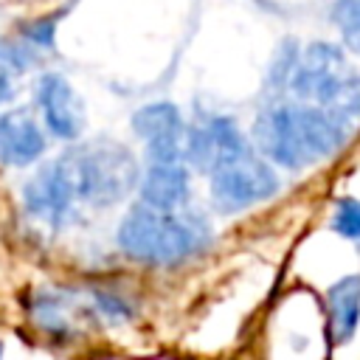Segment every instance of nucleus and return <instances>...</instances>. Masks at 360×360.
Returning <instances> with one entry per match:
<instances>
[{
    "label": "nucleus",
    "instance_id": "1",
    "mask_svg": "<svg viewBox=\"0 0 360 360\" xmlns=\"http://www.w3.org/2000/svg\"><path fill=\"white\" fill-rule=\"evenodd\" d=\"M352 135V124L312 101H270L253 121L256 149L284 169H307L335 155Z\"/></svg>",
    "mask_w": 360,
    "mask_h": 360
},
{
    "label": "nucleus",
    "instance_id": "2",
    "mask_svg": "<svg viewBox=\"0 0 360 360\" xmlns=\"http://www.w3.org/2000/svg\"><path fill=\"white\" fill-rule=\"evenodd\" d=\"M115 239L129 259L169 267L202 253L211 242V231L205 219L197 214H180L177 208L163 211L138 202L121 219Z\"/></svg>",
    "mask_w": 360,
    "mask_h": 360
},
{
    "label": "nucleus",
    "instance_id": "3",
    "mask_svg": "<svg viewBox=\"0 0 360 360\" xmlns=\"http://www.w3.org/2000/svg\"><path fill=\"white\" fill-rule=\"evenodd\" d=\"M79 202L112 205L124 200L138 183V163L132 152L115 141H93L62 155Z\"/></svg>",
    "mask_w": 360,
    "mask_h": 360
},
{
    "label": "nucleus",
    "instance_id": "4",
    "mask_svg": "<svg viewBox=\"0 0 360 360\" xmlns=\"http://www.w3.org/2000/svg\"><path fill=\"white\" fill-rule=\"evenodd\" d=\"M278 191V174L253 146L231 152L211 166V202L222 214H239L270 200Z\"/></svg>",
    "mask_w": 360,
    "mask_h": 360
},
{
    "label": "nucleus",
    "instance_id": "5",
    "mask_svg": "<svg viewBox=\"0 0 360 360\" xmlns=\"http://www.w3.org/2000/svg\"><path fill=\"white\" fill-rule=\"evenodd\" d=\"M354 70L349 68L343 51L332 42H309L295 53L292 70L287 76V87L295 98L312 101L326 107L332 96L340 90V84L352 76Z\"/></svg>",
    "mask_w": 360,
    "mask_h": 360
},
{
    "label": "nucleus",
    "instance_id": "6",
    "mask_svg": "<svg viewBox=\"0 0 360 360\" xmlns=\"http://www.w3.org/2000/svg\"><path fill=\"white\" fill-rule=\"evenodd\" d=\"M79 197L70 183V174L62 163V158L45 163L22 188V205L31 219H37L45 228H62L76 208Z\"/></svg>",
    "mask_w": 360,
    "mask_h": 360
},
{
    "label": "nucleus",
    "instance_id": "7",
    "mask_svg": "<svg viewBox=\"0 0 360 360\" xmlns=\"http://www.w3.org/2000/svg\"><path fill=\"white\" fill-rule=\"evenodd\" d=\"M135 135L146 143L149 160L158 163H186V129L180 110L172 101H152L132 115Z\"/></svg>",
    "mask_w": 360,
    "mask_h": 360
},
{
    "label": "nucleus",
    "instance_id": "8",
    "mask_svg": "<svg viewBox=\"0 0 360 360\" xmlns=\"http://www.w3.org/2000/svg\"><path fill=\"white\" fill-rule=\"evenodd\" d=\"M34 104L42 112L48 132L59 141H73L84 129V104L62 73H42L34 87Z\"/></svg>",
    "mask_w": 360,
    "mask_h": 360
},
{
    "label": "nucleus",
    "instance_id": "9",
    "mask_svg": "<svg viewBox=\"0 0 360 360\" xmlns=\"http://www.w3.org/2000/svg\"><path fill=\"white\" fill-rule=\"evenodd\" d=\"M45 152V132L31 110L17 107L0 115V163L11 169L31 166Z\"/></svg>",
    "mask_w": 360,
    "mask_h": 360
},
{
    "label": "nucleus",
    "instance_id": "10",
    "mask_svg": "<svg viewBox=\"0 0 360 360\" xmlns=\"http://www.w3.org/2000/svg\"><path fill=\"white\" fill-rule=\"evenodd\" d=\"M186 197H188V166L149 160V169L141 177V202L163 211H174L186 202Z\"/></svg>",
    "mask_w": 360,
    "mask_h": 360
},
{
    "label": "nucleus",
    "instance_id": "11",
    "mask_svg": "<svg viewBox=\"0 0 360 360\" xmlns=\"http://www.w3.org/2000/svg\"><path fill=\"white\" fill-rule=\"evenodd\" d=\"M326 318L338 346L354 338L360 323V276H343L326 290Z\"/></svg>",
    "mask_w": 360,
    "mask_h": 360
},
{
    "label": "nucleus",
    "instance_id": "12",
    "mask_svg": "<svg viewBox=\"0 0 360 360\" xmlns=\"http://www.w3.org/2000/svg\"><path fill=\"white\" fill-rule=\"evenodd\" d=\"M70 301L62 298V292H39L31 304V318L39 323V329L51 335H65L70 329Z\"/></svg>",
    "mask_w": 360,
    "mask_h": 360
},
{
    "label": "nucleus",
    "instance_id": "13",
    "mask_svg": "<svg viewBox=\"0 0 360 360\" xmlns=\"http://www.w3.org/2000/svg\"><path fill=\"white\" fill-rule=\"evenodd\" d=\"M332 20L343 37V45L360 56V0H338L332 6Z\"/></svg>",
    "mask_w": 360,
    "mask_h": 360
},
{
    "label": "nucleus",
    "instance_id": "14",
    "mask_svg": "<svg viewBox=\"0 0 360 360\" xmlns=\"http://www.w3.org/2000/svg\"><path fill=\"white\" fill-rule=\"evenodd\" d=\"M332 231L340 233L343 239L360 242V200L354 197H340L332 211Z\"/></svg>",
    "mask_w": 360,
    "mask_h": 360
},
{
    "label": "nucleus",
    "instance_id": "15",
    "mask_svg": "<svg viewBox=\"0 0 360 360\" xmlns=\"http://www.w3.org/2000/svg\"><path fill=\"white\" fill-rule=\"evenodd\" d=\"M37 62L31 45L25 42H17L11 37H0V70L6 73H20L25 68H31Z\"/></svg>",
    "mask_w": 360,
    "mask_h": 360
},
{
    "label": "nucleus",
    "instance_id": "16",
    "mask_svg": "<svg viewBox=\"0 0 360 360\" xmlns=\"http://www.w3.org/2000/svg\"><path fill=\"white\" fill-rule=\"evenodd\" d=\"M14 98V82H11V73L0 70V107L8 104Z\"/></svg>",
    "mask_w": 360,
    "mask_h": 360
},
{
    "label": "nucleus",
    "instance_id": "17",
    "mask_svg": "<svg viewBox=\"0 0 360 360\" xmlns=\"http://www.w3.org/2000/svg\"><path fill=\"white\" fill-rule=\"evenodd\" d=\"M0 360H3V343H0Z\"/></svg>",
    "mask_w": 360,
    "mask_h": 360
}]
</instances>
